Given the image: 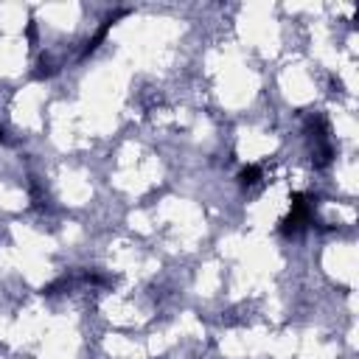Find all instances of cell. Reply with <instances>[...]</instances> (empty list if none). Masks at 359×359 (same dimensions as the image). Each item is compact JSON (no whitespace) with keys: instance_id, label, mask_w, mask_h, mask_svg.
I'll return each mask as SVG.
<instances>
[{"instance_id":"obj_2","label":"cell","mask_w":359,"mask_h":359,"mask_svg":"<svg viewBox=\"0 0 359 359\" xmlns=\"http://www.w3.org/2000/svg\"><path fill=\"white\" fill-rule=\"evenodd\" d=\"M261 180H264L261 165H247V168H241V174H238V185H241V188H247V191L258 188V185H261Z\"/></svg>"},{"instance_id":"obj_1","label":"cell","mask_w":359,"mask_h":359,"mask_svg":"<svg viewBox=\"0 0 359 359\" xmlns=\"http://www.w3.org/2000/svg\"><path fill=\"white\" fill-rule=\"evenodd\" d=\"M309 224H314V196L311 194H294L292 196V210L280 222V230L286 236H297Z\"/></svg>"}]
</instances>
